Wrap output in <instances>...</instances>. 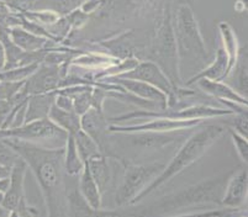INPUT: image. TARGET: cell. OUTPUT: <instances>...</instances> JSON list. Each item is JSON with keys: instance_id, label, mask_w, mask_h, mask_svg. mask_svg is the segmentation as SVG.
I'll return each instance as SVG.
<instances>
[{"instance_id": "obj_1", "label": "cell", "mask_w": 248, "mask_h": 217, "mask_svg": "<svg viewBox=\"0 0 248 217\" xmlns=\"http://www.w3.org/2000/svg\"><path fill=\"white\" fill-rule=\"evenodd\" d=\"M26 162L44 195L47 217H69V201L64 180V147L46 148L29 142L4 139Z\"/></svg>"}, {"instance_id": "obj_2", "label": "cell", "mask_w": 248, "mask_h": 217, "mask_svg": "<svg viewBox=\"0 0 248 217\" xmlns=\"http://www.w3.org/2000/svg\"><path fill=\"white\" fill-rule=\"evenodd\" d=\"M225 131L226 128L224 126L213 124V125L204 126L197 132L191 133L188 139L183 142L169 164H167L162 173L135 199L132 205H136L142 200H145L150 194L158 190L162 185L172 180L174 176H177L183 170H186V168L193 166L194 163L198 162L221 136L224 135Z\"/></svg>"}, {"instance_id": "obj_3", "label": "cell", "mask_w": 248, "mask_h": 217, "mask_svg": "<svg viewBox=\"0 0 248 217\" xmlns=\"http://www.w3.org/2000/svg\"><path fill=\"white\" fill-rule=\"evenodd\" d=\"M146 61H151L161 68L175 89L184 87L180 76V60L173 29L172 3H169L155 19L151 42L146 51Z\"/></svg>"}, {"instance_id": "obj_4", "label": "cell", "mask_w": 248, "mask_h": 217, "mask_svg": "<svg viewBox=\"0 0 248 217\" xmlns=\"http://www.w3.org/2000/svg\"><path fill=\"white\" fill-rule=\"evenodd\" d=\"M232 174L233 171H230V173L191 185V186L186 187L177 193L163 196L158 201H155L153 203L143 206L146 216H162L170 211H177V210H182L184 207L202 205V203L213 202L221 205V199L224 195L225 187H226L227 182Z\"/></svg>"}, {"instance_id": "obj_5", "label": "cell", "mask_w": 248, "mask_h": 217, "mask_svg": "<svg viewBox=\"0 0 248 217\" xmlns=\"http://www.w3.org/2000/svg\"><path fill=\"white\" fill-rule=\"evenodd\" d=\"M175 42H177L179 60L190 57L197 61L207 60V47L199 22L188 3L180 4L173 15Z\"/></svg>"}, {"instance_id": "obj_6", "label": "cell", "mask_w": 248, "mask_h": 217, "mask_svg": "<svg viewBox=\"0 0 248 217\" xmlns=\"http://www.w3.org/2000/svg\"><path fill=\"white\" fill-rule=\"evenodd\" d=\"M169 3L172 0H104L101 8L92 17L104 21L110 20L117 25L150 17L155 21Z\"/></svg>"}, {"instance_id": "obj_7", "label": "cell", "mask_w": 248, "mask_h": 217, "mask_svg": "<svg viewBox=\"0 0 248 217\" xmlns=\"http://www.w3.org/2000/svg\"><path fill=\"white\" fill-rule=\"evenodd\" d=\"M233 115L229 108H217V106L202 105V104H194L189 106H173L164 110H136L128 114L116 115V116L108 117L110 125H121L125 121L131 120H148L152 119H168V120H207L213 117H222Z\"/></svg>"}, {"instance_id": "obj_8", "label": "cell", "mask_w": 248, "mask_h": 217, "mask_svg": "<svg viewBox=\"0 0 248 217\" xmlns=\"http://www.w3.org/2000/svg\"><path fill=\"white\" fill-rule=\"evenodd\" d=\"M125 174L121 184L115 194V203L117 207H126L132 205L135 199L162 173L164 164L150 163V164H134L124 162Z\"/></svg>"}, {"instance_id": "obj_9", "label": "cell", "mask_w": 248, "mask_h": 217, "mask_svg": "<svg viewBox=\"0 0 248 217\" xmlns=\"http://www.w3.org/2000/svg\"><path fill=\"white\" fill-rule=\"evenodd\" d=\"M0 137L29 142L46 148H61L66 144L68 133L46 117L28 122L19 127L4 128L0 131Z\"/></svg>"}, {"instance_id": "obj_10", "label": "cell", "mask_w": 248, "mask_h": 217, "mask_svg": "<svg viewBox=\"0 0 248 217\" xmlns=\"http://www.w3.org/2000/svg\"><path fill=\"white\" fill-rule=\"evenodd\" d=\"M182 131L173 132H134L121 133L125 142L134 149L139 151H162L178 142H184L188 139V133Z\"/></svg>"}, {"instance_id": "obj_11", "label": "cell", "mask_w": 248, "mask_h": 217, "mask_svg": "<svg viewBox=\"0 0 248 217\" xmlns=\"http://www.w3.org/2000/svg\"><path fill=\"white\" fill-rule=\"evenodd\" d=\"M205 120H168L152 119L136 125H109L111 133H134V132H173V131L191 130L202 125Z\"/></svg>"}, {"instance_id": "obj_12", "label": "cell", "mask_w": 248, "mask_h": 217, "mask_svg": "<svg viewBox=\"0 0 248 217\" xmlns=\"http://www.w3.org/2000/svg\"><path fill=\"white\" fill-rule=\"evenodd\" d=\"M63 77L58 65L40 63L35 73L31 74L21 88V92L28 96L56 92L60 89Z\"/></svg>"}, {"instance_id": "obj_13", "label": "cell", "mask_w": 248, "mask_h": 217, "mask_svg": "<svg viewBox=\"0 0 248 217\" xmlns=\"http://www.w3.org/2000/svg\"><path fill=\"white\" fill-rule=\"evenodd\" d=\"M109 121L104 111L90 108L84 115L80 116V127L93 139L99 146L101 155L110 158V132Z\"/></svg>"}, {"instance_id": "obj_14", "label": "cell", "mask_w": 248, "mask_h": 217, "mask_svg": "<svg viewBox=\"0 0 248 217\" xmlns=\"http://www.w3.org/2000/svg\"><path fill=\"white\" fill-rule=\"evenodd\" d=\"M119 77L147 83V84L152 85V87L157 88L162 93H164L168 98L175 90V88L173 87L170 80L167 78L161 68L151 61H140V63L134 69Z\"/></svg>"}, {"instance_id": "obj_15", "label": "cell", "mask_w": 248, "mask_h": 217, "mask_svg": "<svg viewBox=\"0 0 248 217\" xmlns=\"http://www.w3.org/2000/svg\"><path fill=\"white\" fill-rule=\"evenodd\" d=\"M100 81H108V83H112V84L119 85V87L125 89L126 92L131 93L132 95H135L137 98L143 99V100H147L155 104L161 110L167 108V100H168V96H167L164 93H162L161 90L152 87V85L147 84V83H143V81L140 80H134V79L121 78V77H112V78L103 79V80Z\"/></svg>"}, {"instance_id": "obj_16", "label": "cell", "mask_w": 248, "mask_h": 217, "mask_svg": "<svg viewBox=\"0 0 248 217\" xmlns=\"http://www.w3.org/2000/svg\"><path fill=\"white\" fill-rule=\"evenodd\" d=\"M28 164L22 158H20L19 162L15 164L10 170L9 176V186L4 193L3 201H1V207L8 211H15L19 206V202L24 198V182L25 175L28 171Z\"/></svg>"}, {"instance_id": "obj_17", "label": "cell", "mask_w": 248, "mask_h": 217, "mask_svg": "<svg viewBox=\"0 0 248 217\" xmlns=\"http://www.w3.org/2000/svg\"><path fill=\"white\" fill-rule=\"evenodd\" d=\"M247 168H242L238 173L233 171L225 187L224 195L221 199V205L229 209H241L247 199Z\"/></svg>"}, {"instance_id": "obj_18", "label": "cell", "mask_w": 248, "mask_h": 217, "mask_svg": "<svg viewBox=\"0 0 248 217\" xmlns=\"http://www.w3.org/2000/svg\"><path fill=\"white\" fill-rule=\"evenodd\" d=\"M69 212L73 217H136L134 207H117V210H93L87 205L78 191H73L68 196Z\"/></svg>"}, {"instance_id": "obj_19", "label": "cell", "mask_w": 248, "mask_h": 217, "mask_svg": "<svg viewBox=\"0 0 248 217\" xmlns=\"http://www.w3.org/2000/svg\"><path fill=\"white\" fill-rule=\"evenodd\" d=\"M9 37H10L11 42L20 49L29 53H33V52L40 51H47V49L55 48L58 46V42L53 40H48V38L40 37L33 33L29 32L21 26H15L9 29L8 31Z\"/></svg>"}, {"instance_id": "obj_20", "label": "cell", "mask_w": 248, "mask_h": 217, "mask_svg": "<svg viewBox=\"0 0 248 217\" xmlns=\"http://www.w3.org/2000/svg\"><path fill=\"white\" fill-rule=\"evenodd\" d=\"M195 84L202 90L206 95L213 96V98L217 99L218 101H231V103L240 104V105L247 106L248 100L247 98L242 96L240 93H237L232 87L229 84L224 83V81H214L207 80V79H200Z\"/></svg>"}, {"instance_id": "obj_21", "label": "cell", "mask_w": 248, "mask_h": 217, "mask_svg": "<svg viewBox=\"0 0 248 217\" xmlns=\"http://www.w3.org/2000/svg\"><path fill=\"white\" fill-rule=\"evenodd\" d=\"M227 64H229V60H227V54L224 51L222 47H218L216 51L215 58L213 62L207 65L206 68L202 69L199 73L191 77L189 80L184 83V87H190V85L195 84L200 79H207V80L214 81H224L226 80V71Z\"/></svg>"}, {"instance_id": "obj_22", "label": "cell", "mask_w": 248, "mask_h": 217, "mask_svg": "<svg viewBox=\"0 0 248 217\" xmlns=\"http://www.w3.org/2000/svg\"><path fill=\"white\" fill-rule=\"evenodd\" d=\"M218 33L221 37V47L224 48V51L227 54V60H229V64H227L226 71V78H229L230 73L233 69L234 64L238 60V53H240V45H238L237 36L234 32L233 27L226 21H220L217 24Z\"/></svg>"}, {"instance_id": "obj_23", "label": "cell", "mask_w": 248, "mask_h": 217, "mask_svg": "<svg viewBox=\"0 0 248 217\" xmlns=\"http://www.w3.org/2000/svg\"><path fill=\"white\" fill-rule=\"evenodd\" d=\"M78 193H79V195L82 196V199L87 202V205L90 209H101V205H103V199H101V196L103 195L99 191V187L96 185L95 180L93 179V176L90 174L87 163H84V168H83L82 173L79 174V187H78Z\"/></svg>"}, {"instance_id": "obj_24", "label": "cell", "mask_w": 248, "mask_h": 217, "mask_svg": "<svg viewBox=\"0 0 248 217\" xmlns=\"http://www.w3.org/2000/svg\"><path fill=\"white\" fill-rule=\"evenodd\" d=\"M56 95H57V92L29 96L28 108H26V115H25V124L35 121V120L46 119L48 116L49 108L55 104Z\"/></svg>"}, {"instance_id": "obj_25", "label": "cell", "mask_w": 248, "mask_h": 217, "mask_svg": "<svg viewBox=\"0 0 248 217\" xmlns=\"http://www.w3.org/2000/svg\"><path fill=\"white\" fill-rule=\"evenodd\" d=\"M85 163L88 164L90 174L98 185L99 191L103 195L107 193L112 179V171L109 166V162H108V157H105L104 155H99L94 158H90Z\"/></svg>"}, {"instance_id": "obj_26", "label": "cell", "mask_w": 248, "mask_h": 217, "mask_svg": "<svg viewBox=\"0 0 248 217\" xmlns=\"http://www.w3.org/2000/svg\"><path fill=\"white\" fill-rule=\"evenodd\" d=\"M48 117L56 126H58L60 128H62L63 131H66L68 135H76L79 130H82L80 127V116L77 115L74 111H66V110H62V108H57V106L53 104L49 108Z\"/></svg>"}, {"instance_id": "obj_27", "label": "cell", "mask_w": 248, "mask_h": 217, "mask_svg": "<svg viewBox=\"0 0 248 217\" xmlns=\"http://www.w3.org/2000/svg\"><path fill=\"white\" fill-rule=\"evenodd\" d=\"M63 166H64V173L69 176H78L84 168V162L79 157V153L77 151L76 142H74V137L72 135H68V139L64 144Z\"/></svg>"}, {"instance_id": "obj_28", "label": "cell", "mask_w": 248, "mask_h": 217, "mask_svg": "<svg viewBox=\"0 0 248 217\" xmlns=\"http://www.w3.org/2000/svg\"><path fill=\"white\" fill-rule=\"evenodd\" d=\"M232 73H233L234 79L233 89L240 93L242 96L247 98V49L246 48H240L238 60L230 74Z\"/></svg>"}, {"instance_id": "obj_29", "label": "cell", "mask_w": 248, "mask_h": 217, "mask_svg": "<svg viewBox=\"0 0 248 217\" xmlns=\"http://www.w3.org/2000/svg\"><path fill=\"white\" fill-rule=\"evenodd\" d=\"M85 0H38L32 10H52L60 16H66L67 14L79 8Z\"/></svg>"}, {"instance_id": "obj_30", "label": "cell", "mask_w": 248, "mask_h": 217, "mask_svg": "<svg viewBox=\"0 0 248 217\" xmlns=\"http://www.w3.org/2000/svg\"><path fill=\"white\" fill-rule=\"evenodd\" d=\"M74 142H76L77 151L79 153V157L82 158L83 162H88L90 158H94L96 155H101L99 146L95 143L93 139H90L89 136L83 130H79L76 135H73Z\"/></svg>"}, {"instance_id": "obj_31", "label": "cell", "mask_w": 248, "mask_h": 217, "mask_svg": "<svg viewBox=\"0 0 248 217\" xmlns=\"http://www.w3.org/2000/svg\"><path fill=\"white\" fill-rule=\"evenodd\" d=\"M20 14L29 21L35 22V24L46 27V29L52 26V25H55L62 17L52 10H29Z\"/></svg>"}, {"instance_id": "obj_32", "label": "cell", "mask_w": 248, "mask_h": 217, "mask_svg": "<svg viewBox=\"0 0 248 217\" xmlns=\"http://www.w3.org/2000/svg\"><path fill=\"white\" fill-rule=\"evenodd\" d=\"M40 63H32V64L24 65V67L13 68L8 69L4 73L0 74V80H6L9 83H17V81H24L29 78L32 73H35Z\"/></svg>"}, {"instance_id": "obj_33", "label": "cell", "mask_w": 248, "mask_h": 217, "mask_svg": "<svg viewBox=\"0 0 248 217\" xmlns=\"http://www.w3.org/2000/svg\"><path fill=\"white\" fill-rule=\"evenodd\" d=\"M63 17L66 19L67 24H68L69 29H71V36L74 32H77V31L83 30L89 24V20L92 19V16L85 14L80 8H77L76 10L71 11V13L67 14L66 16Z\"/></svg>"}, {"instance_id": "obj_34", "label": "cell", "mask_w": 248, "mask_h": 217, "mask_svg": "<svg viewBox=\"0 0 248 217\" xmlns=\"http://www.w3.org/2000/svg\"><path fill=\"white\" fill-rule=\"evenodd\" d=\"M20 158L21 157L9 144H6L4 140L0 141V166L11 170V168L19 162Z\"/></svg>"}, {"instance_id": "obj_35", "label": "cell", "mask_w": 248, "mask_h": 217, "mask_svg": "<svg viewBox=\"0 0 248 217\" xmlns=\"http://www.w3.org/2000/svg\"><path fill=\"white\" fill-rule=\"evenodd\" d=\"M229 133L231 136V140L233 142V146L234 149L237 151L238 155L240 158L242 159L243 163L247 164V160H248V141L246 137L243 136L238 135L236 131H233L232 128H229Z\"/></svg>"}, {"instance_id": "obj_36", "label": "cell", "mask_w": 248, "mask_h": 217, "mask_svg": "<svg viewBox=\"0 0 248 217\" xmlns=\"http://www.w3.org/2000/svg\"><path fill=\"white\" fill-rule=\"evenodd\" d=\"M240 212V209H229V207H224V209L218 210H211V211L205 212H195V214H188V215H179V216H172V217H233L234 215Z\"/></svg>"}, {"instance_id": "obj_37", "label": "cell", "mask_w": 248, "mask_h": 217, "mask_svg": "<svg viewBox=\"0 0 248 217\" xmlns=\"http://www.w3.org/2000/svg\"><path fill=\"white\" fill-rule=\"evenodd\" d=\"M232 120V130L236 131L238 135L243 136L247 139L248 136V119L247 112H241V114H233Z\"/></svg>"}, {"instance_id": "obj_38", "label": "cell", "mask_w": 248, "mask_h": 217, "mask_svg": "<svg viewBox=\"0 0 248 217\" xmlns=\"http://www.w3.org/2000/svg\"><path fill=\"white\" fill-rule=\"evenodd\" d=\"M17 214V217H37L40 212L32 206H29L26 202V198H22L21 201L19 202V206L15 210Z\"/></svg>"}, {"instance_id": "obj_39", "label": "cell", "mask_w": 248, "mask_h": 217, "mask_svg": "<svg viewBox=\"0 0 248 217\" xmlns=\"http://www.w3.org/2000/svg\"><path fill=\"white\" fill-rule=\"evenodd\" d=\"M37 1L38 0H14L11 10L14 13H24V11L32 10Z\"/></svg>"}, {"instance_id": "obj_40", "label": "cell", "mask_w": 248, "mask_h": 217, "mask_svg": "<svg viewBox=\"0 0 248 217\" xmlns=\"http://www.w3.org/2000/svg\"><path fill=\"white\" fill-rule=\"evenodd\" d=\"M234 10L238 13L247 11V0H236L234 1Z\"/></svg>"}, {"instance_id": "obj_41", "label": "cell", "mask_w": 248, "mask_h": 217, "mask_svg": "<svg viewBox=\"0 0 248 217\" xmlns=\"http://www.w3.org/2000/svg\"><path fill=\"white\" fill-rule=\"evenodd\" d=\"M6 56H5V49H4L3 44L0 42V71L4 69V65H5Z\"/></svg>"}, {"instance_id": "obj_42", "label": "cell", "mask_w": 248, "mask_h": 217, "mask_svg": "<svg viewBox=\"0 0 248 217\" xmlns=\"http://www.w3.org/2000/svg\"><path fill=\"white\" fill-rule=\"evenodd\" d=\"M10 176V170L6 168H4L3 166H0V179H5Z\"/></svg>"}, {"instance_id": "obj_43", "label": "cell", "mask_w": 248, "mask_h": 217, "mask_svg": "<svg viewBox=\"0 0 248 217\" xmlns=\"http://www.w3.org/2000/svg\"><path fill=\"white\" fill-rule=\"evenodd\" d=\"M0 1H3L6 6H9V9H13V4H14V0H0ZM13 11V10H11Z\"/></svg>"}, {"instance_id": "obj_44", "label": "cell", "mask_w": 248, "mask_h": 217, "mask_svg": "<svg viewBox=\"0 0 248 217\" xmlns=\"http://www.w3.org/2000/svg\"><path fill=\"white\" fill-rule=\"evenodd\" d=\"M3 198H4V194L0 191V203H1V201H3Z\"/></svg>"}, {"instance_id": "obj_45", "label": "cell", "mask_w": 248, "mask_h": 217, "mask_svg": "<svg viewBox=\"0 0 248 217\" xmlns=\"http://www.w3.org/2000/svg\"><path fill=\"white\" fill-rule=\"evenodd\" d=\"M188 1H190V0H186V3H188Z\"/></svg>"}, {"instance_id": "obj_46", "label": "cell", "mask_w": 248, "mask_h": 217, "mask_svg": "<svg viewBox=\"0 0 248 217\" xmlns=\"http://www.w3.org/2000/svg\"><path fill=\"white\" fill-rule=\"evenodd\" d=\"M242 217H245V216H242Z\"/></svg>"}]
</instances>
